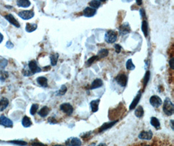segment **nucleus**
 <instances>
[{
    "label": "nucleus",
    "mask_w": 174,
    "mask_h": 146,
    "mask_svg": "<svg viewBox=\"0 0 174 146\" xmlns=\"http://www.w3.org/2000/svg\"><path fill=\"white\" fill-rule=\"evenodd\" d=\"M163 112L167 116H172L174 112V105L170 98H166L163 105Z\"/></svg>",
    "instance_id": "nucleus-1"
},
{
    "label": "nucleus",
    "mask_w": 174,
    "mask_h": 146,
    "mask_svg": "<svg viewBox=\"0 0 174 146\" xmlns=\"http://www.w3.org/2000/svg\"><path fill=\"white\" fill-rule=\"evenodd\" d=\"M117 39V33L114 30H109L105 34V40L108 44L115 42Z\"/></svg>",
    "instance_id": "nucleus-2"
},
{
    "label": "nucleus",
    "mask_w": 174,
    "mask_h": 146,
    "mask_svg": "<svg viewBox=\"0 0 174 146\" xmlns=\"http://www.w3.org/2000/svg\"><path fill=\"white\" fill-rule=\"evenodd\" d=\"M28 68H29V70L31 73V74H35L37 73L41 72L42 71L41 68L37 65V63L36 60H33L30 61L29 64H28Z\"/></svg>",
    "instance_id": "nucleus-3"
},
{
    "label": "nucleus",
    "mask_w": 174,
    "mask_h": 146,
    "mask_svg": "<svg viewBox=\"0 0 174 146\" xmlns=\"http://www.w3.org/2000/svg\"><path fill=\"white\" fill-rule=\"evenodd\" d=\"M18 14L21 18L25 20H27L32 18L33 16H34L35 13L33 12V10H22L20 13H18Z\"/></svg>",
    "instance_id": "nucleus-4"
},
{
    "label": "nucleus",
    "mask_w": 174,
    "mask_h": 146,
    "mask_svg": "<svg viewBox=\"0 0 174 146\" xmlns=\"http://www.w3.org/2000/svg\"><path fill=\"white\" fill-rule=\"evenodd\" d=\"M82 141L80 139L76 137H71L65 141V146H81Z\"/></svg>",
    "instance_id": "nucleus-5"
},
{
    "label": "nucleus",
    "mask_w": 174,
    "mask_h": 146,
    "mask_svg": "<svg viewBox=\"0 0 174 146\" xmlns=\"http://www.w3.org/2000/svg\"><path fill=\"white\" fill-rule=\"evenodd\" d=\"M60 109L61 111L63 112L64 113H65L68 116L71 115L74 110V109L73 107H72V106L69 103H65L61 104L60 105Z\"/></svg>",
    "instance_id": "nucleus-6"
},
{
    "label": "nucleus",
    "mask_w": 174,
    "mask_h": 146,
    "mask_svg": "<svg viewBox=\"0 0 174 146\" xmlns=\"http://www.w3.org/2000/svg\"><path fill=\"white\" fill-rule=\"evenodd\" d=\"M115 81L119 85L125 87L127 84V76L124 74H120L115 77Z\"/></svg>",
    "instance_id": "nucleus-7"
},
{
    "label": "nucleus",
    "mask_w": 174,
    "mask_h": 146,
    "mask_svg": "<svg viewBox=\"0 0 174 146\" xmlns=\"http://www.w3.org/2000/svg\"><path fill=\"white\" fill-rule=\"evenodd\" d=\"M150 104L155 108H158L162 104V101L158 95H153L149 99Z\"/></svg>",
    "instance_id": "nucleus-8"
},
{
    "label": "nucleus",
    "mask_w": 174,
    "mask_h": 146,
    "mask_svg": "<svg viewBox=\"0 0 174 146\" xmlns=\"http://www.w3.org/2000/svg\"><path fill=\"white\" fill-rule=\"evenodd\" d=\"M131 26L128 22H125L119 27V31L121 35H125L128 34L131 32Z\"/></svg>",
    "instance_id": "nucleus-9"
},
{
    "label": "nucleus",
    "mask_w": 174,
    "mask_h": 146,
    "mask_svg": "<svg viewBox=\"0 0 174 146\" xmlns=\"http://www.w3.org/2000/svg\"><path fill=\"white\" fill-rule=\"evenodd\" d=\"M153 132L151 130L149 131H142L139 134L138 138L141 140H150L153 138Z\"/></svg>",
    "instance_id": "nucleus-10"
},
{
    "label": "nucleus",
    "mask_w": 174,
    "mask_h": 146,
    "mask_svg": "<svg viewBox=\"0 0 174 146\" xmlns=\"http://www.w3.org/2000/svg\"><path fill=\"white\" fill-rule=\"evenodd\" d=\"M142 92L139 91L138 92V94H136V95L135 96V98H134V99L132 100V102L131 103V104L130 105V106H129V110H133L136 107V106L138 105L140 99L142 98Z\"/></svg>",
    "instance_id": "nucleus-11"
},
{
    "label": "nucleus",
    "mask_w": 174,
    "mask_h": 146,
    "mask_svg": "<svg viewBox=\"0 0 174 146\" xmlns=\"http://www.w3.org/2000/svg\"><path fill=\"white\" fill-rule=\"evenodd\" d=\"M0 125L7 127H12L13 125V123L8 117L3 115L0 117Z\"/></svg>",
    "instance_id": "nucleus-12"
},
{
    "label": "nucleus",
    "mask_w": 174,
    "mask_h": 146,
    "mask_svg": "<svg viewBox=\"0 0 174 146\" xmlns=\"http://www.w3.org/2000/svg\"><path fill=\"white\" fill-rule=\"evenodd\" d=\"M97 13V10L94 9L91 7H87L83 10V14L84 16L87 18L93 17Z\"/></svg>",
    "instance_id": "nucleus-13"
},
{
    "label": "nucleus",
    "mask_w": 174,
    "mask_h": 146,
    "mask_svg": "<svg viewBox=\"0 0 174 146\" xmlns=\"http://www.w3.org/2000/svg\"><path fill=\"white\" fill-rule=\"evenodd\" d=\"M5 18L9 22L10 24H13L14 26L18 27V28H19L20 27V25L19 24V22L18 21V20H16L14 17L13 15H12L11 14H9L7 15H5Z\"/></svg>",
    "instance_id": "nucleus-14"
},
{
    "label": "nucleus",
    "mask_w": 174,
    "mask_h": 146,
    "mask_svg": "<svg viewBox=\"0 0 174 146\" xmlns=\"http://www.w3.org/2000/svg\"><path fill=\"white\" fill-rule=\"evenodd\" d=\"M118 121V120H114V121H111L107 123H104L103 125H101V127L99 128V132H103L104 131L108 130V129H110L111 127H113L115 123Z\"/></svg>",
    "instance_id": "nucleus-15"
},
{
    "label": "nucleus",
    "mask_w": 174,
    "mask_h": 146,
    "mask_svg": "<svg viewBox=\"0 0 174 146\" xmlns=\"http://www.w3.org/2000/svg\"><path fill=\"white\" fill-rule=\"evenodd\" d=\"M103 85V81L101 80L100 79H95L92 82L91 85L90 86V90H94V89L99 88L102 86Z\"/></svg>",
    "instance_id": "nucleus-16"
},
{
    "label": "nucleus",
    "mask_w": 174,
    "mask_h": 146,
    "mask_svg": "<svg viewBox=\"0 0 174 146\" xmlns=\"http://www.w3.org/2000/svg\"><path fill=\"white\" fill-rule=\"evenodd\" d=\"M100 102V101L99 99L93 100V101H91V102L90 106H91V111L93 112H96L98 111Z\"/></svg>",
    "instance_id": "nucleus-17"
},
{
    "label": "nucleus",
    "mask_w": 174,
    "mask_h": 146,
    "mask_svg": "<svg viewBox=\"0 0 174 146\" xmlns=\"http://www.w3.org/2000/svg\"><path fill=\"white\" fill-rule=\"evenodd\" d=\"M37 82L42 87L45 88L48 86V79L45 77H38L37 79Z\"/></svg>",
    "instance_id": "nucleus-18"
},
{
    "label": "nucleus",
    "mask_w": 174,
    "mask_h": 146,
    "mask_svg": "<svg viewBox=\"0 0 174 146\" xmlns=\"http://www.w3.org/2000/svg\"><path fill=\"white\" fill-rule=\"evenodd\" d=\"M49 112H50V109L48 107V106H44L40 110H39V112H38V114L41 117H45L46 116H48V114H49Z\"/></svg>",
    "instance_id": "nucleus-19"
},
{
    "label": "nucleus",
    "mask_w": 174,
    "mask_h": 146,
    "mask_svg": "<svg viewBox=\"0 0 174 146\" xmlns=\"http://www.w3.org/2000/svg\"><path fill=\"white\" fill-rule=\"evenodd\" d=\"M9 102L7 98H3L0 100V111H3L5 110L8 105H9Z\"/></svg>",
    "instance_id": "nucleus-20"
},
{
    "label": "nucleus",
    "mask_w": 174,
    "mask_h": 146,
    "mask_svg": "<svg viewBox=\"0 0 174 146\" xmlns=\"http://www.w3.org/2000/svg\"><path fill=\"white\" fill-rule=\"evenodd\" d=\"M22 124L24 127H30L32 125V121L29 117L26 116L22 119Z\"/></svg>",
    "instance_id": "nucleus-21"
},
{
    "label": "nucleus",
    "mask_w": 174,
    "mask_h": 146,
    "mask_svg": "<svg viewBox=\"0 0 174 146\" xmlns=\"http://www.w3.org/2000/svg\"><path fill=\"white\" fill-rule=\"evenodd\" d=\"M37 29V25L36 24H26V31L28 33H32L35 31Z\"/></svg>",
    "instance_id": "nucleus-22"
},
{
    "label": "nucleus",
    "mask_w": 174,
    "mask_h": 146,
    "mask_svg": "<svg viewBox=\"0 0 174 146\" xmlns=\"http://www.w3.org/2000/svg\"><path fill=\"white\" fill-rule=\"evenodd\" d=\"M150 123H151V125L153 127H154L156 129H159L160 127V123L159 120L155 117H151Z\"/></svg>",
    "instance_id": "nucleus-23"
},
{
    "label": "nucleus",
    "mask_w": 174,
    "mask_h": 146,
    "mask_svg": "<svg viewBox=\"0 0 174 146\" xmlns=\"http://www.w3.org/2000/svg\"><path fill=\"white\" fill-rule=\"evenodd\" d=\"M16 4L18 7L27 8L30 6L31 2L30 1H27V0H20V1H17Z\"/></svg>",
    "instance_id": "nucleus-24"
},
{
    "label": "nucleus",
    "mask_w": 174,
    "mask_h": 146,
    "mask_svg": "<svg viewBox=\"0 0 174 146\" xmlns=\"http://www.w3.org/2000/svg\"><path fill=\"white\" fill-rule=\"evenodd\" d=\"M59 59V54L58 53H54L50 55V63H51V65L54 66H56L58 63V60Z\"/></svg>",
    "instance_id": "nucleus-25"
},
{
    "label": "nucleus",
    "mask_w": 174,
    "mask_h": 146,
    "mask_svg": "<svg viewBox=\"0 0 174 146\" xmlns=\"http://www.w3.org/2000/svg\"><path fill=\"white\" fill-rule=\"evenodd\" d=\"M142 31L145 37L148 35V24L146 20H143L142 23Z\"/></svg>",
    "instance_id": "nucleus-26"
},
{
    "label": "nucleus",
    "mask_w": 174,
    "mask_h": 146,
    "mask_svg": "<svg viewBox=\"0 0 174 146\" xmlns=\"http://www.w3.org/2000/svg\"><path fill=\"white\" fill-rule=\"evenodd\" d=\"M108 55V50L106 49H102L98 52L97 57L99 59H103Z\"/></svg>",
    "instance_id": "nucleus-27"
},
{
    "label": "nucleus",
    "mask_w": 174,
    "mask_h": 146,
    "mask_svg": "<svg viewBox=\"0 0 174 146\" xmlns=\"http://www.w3.org/2000/svg\"><path fill=\"white\" fill-rule=\"evenodd\" d=\"M144 111L143 107L142 106H138L134 112V114L137 117H142L144 116Z\"/></svg>",
    "instance_id": "nucleus-28"
},
{
    "label": "nucleus",
    "mask_w": 174,
    "mask_h": 146,
    "mask_svg": "<svg viewBox=\"0 0 174 146\" xmlns=\"http://www.w3.org/2000/svg\"><path fill=\"white\" fill-rule=\"evenodd\" d=\"M135 65L133 64V62L131 59H128L126 63V68L128 70H133L135 69Z\"/></svg>",
    "instance_id": "nucleus-29"
},
{
    "label": "nucleus",
    "mask_w": 174,
    "mask_h": 146,
    "mask_svg": "<svg viewBox=\"0 0 174 146\" xmlns=\"http://www.w3.org/2000/svg\"><path fill=\"white\" fill-rule=\"evenodd\" d=\"M103 2H105L104 0H103ZM101 1H91V2H89V5H90L91 7L94 9H97L98 8H99V7L100 6V5H101Z\"/></svg>",
    "instance_id": "nucleus-30"
},
{
    "label": "nucleus",
    "mask_w": 174,
    "mask_h": 146,
    "mask_svg": "<svg viewBox=\"0 0 174 146\" xmlns=\"http://www.w3.org/2000/svg\"><path fill=\"white\" fill-rule=\"evenodd\" d=\"M67 91V86L65 85H61L60 89L59 90L56 92V95H63L66 94Z\"/></svg>",
    "instance_id": "nucleus-31"
},
{
    "label": "nucleus",
    "mask_w": 174,
    "mask_h": 146,
    "mask_svg": "<svg viewBox=\"0 0 174 146\" xmlns=\"http://www.w3.org/2000/svg\"><path fill=\"white\" fill-rule=\"evenodd\" d=\"M149 78H150V71H146V73H145V75H144V77L143 79V83L145 87L148 85V83L149 81Z\"/></svg>",
    "instance_id": "nucleus-32"
},
{
    "label": "nucleus",
    "mask_w": 174,
    "mask_h": 146,
    "mask_svg": "<svg viewBox=\"0 0 174 146\" xmlns=\"http://www.w3.org/2000/svg\"><path fill=\"white\" fill-rule=\"evenodd\" d=\"M99 60V58H98V57L96 55V56H93V57H91V58H89L88 60H87V63H86V65L87 66H91L95 61H96V60Z\"/></svg>",
    "instance_id": "nucleus-33"
},
{
    "label": "nucleus",
    "mask_w": 174,
    "mask_h": 146,
    "mask_svg": "<svg viewBox=\"0 0 174 146\" xmlns=\"http://www.w3.org/2000/svg\"><path fill=\"white\" fill-rule=\"evenodd\" d=\"M38 109V104H33L31 107L30 109V114L31 115H35Z\"/></svg>",
    "instance_id": "nucleus-34"
},
{
    "label": "nucleus",
    "mask_w": 174,
    "mask_h": 146,
    "mask_svg": "<svg viewBox=\"0 0 174 146\" xmlns=\"http://www.w3.org/2000/svg\"><path fill=\"white\" fill-rule=\"evenodd\" d=\"M8 62L6 59H2L0 60V71H2V70L5 68V67L7 65Z\"/></svg>",
    "instance_id": "nucleus-35"
},
{
    "label": "nucleus",
    "mask_w": 174,
    "mask_h": 146,
    "mask_svg": "<svg viewBox=\"0 0 174 146\" xmlns=\"http://www.w3.org/2000/svg\"><path fill=\"white\" fill-rule=\"evenodd\" d=\"M0 75H0V79L2 81L6 79L9 76V74L7 71H0Z\"/></svg>",
    "instance_id": "nucleus-36"
},
{
    "label": "nucleus",
    "mask_w": 174,
    "mask_h": 146,
    "mask_svg": "<svg viewBox=\"0 0 174 146\" xmlns=\"http://www.w3.org/2000/svg\"><path fill=\"white\" fill-rule=\"evenodd\" d=\"M12 144H16V145H21V146H24L27 145V142L22 141V140H13V141L11 142Z\"/></svg>",
    "instance_id": "nucleus-37"
},
{
    "label": "nucleus",
    "mask_w": 174,
    "mask_h": 146,
    "mask_svg": "<svg viewBox=\"0 0 174 146\" xmlns=\"http://www.w3.org/2000/svg\"><path fill=\"white\" fill-rule=\"evenodd\" d=\"M115 49V52L117 53H119L121 51V46H120L119 44H115L114 46Z\"/></svg>",
    "instance_id": "nucleus-38"
},
{
    "label": "nucleus",
    "mask_w": 174,
    "mask_h": 146,
    "mask_svg": "<svg viewBox=\"0 0 174 146\" xmlns=\"http://www.w3.org/2000/svg\"><path fill=\"white\" fill-rule=\"evenodd\" d=\"M169 65L170 68L173 70L174 69V58L172 57L171 59L169 60Z\"/></svg>",
    "instance_id": "nucleus-39"
},
{
    "label": "nucleus",
    "mask_w": 174,
    "mask_h": 146,
    "mask_svg": "<svg viewBox=\"0 0 174 146\" xmlns=\"http://www.w3.org/2000/svg\"><path fill=\"white\" fill-rule=\"evenodd\" d=\"M32 146H47L46 145H44V144L41 143V142H33L31 144Z\"/></svg>",
    "instance_id": "nucleus-40"
},
{
    "label": "nucleus",
    "mask_w": 174,
    "mask_h": 146,
    "mask_svg": "<svg viewBox=\"0 0 174 146\" xmlns=\"http://www.w3.org/2000/svg\"><path fill=\"white\" fill-rule=\"evenodd\" d=\"M48 122L50 123H51V124H54V123H57V121H56V120L54 118V117H50V118H48Z\"/></svg>",
    "instance_id": "nucleus-41"
},
{
    "label": "nucleus",
    "mask_w": 174,
    "mask_h": 146,
    "mask_svg": "<svg viewBox=\"0 0 174 146\" xmlns=\"http://www.w3.org/2000/svg\"><path fill=\"white\" fill-rule=\"evenodd\" d=\"M6 47L7 48H9V49H11V48H13V47H14V45H13V44L11 42H10V41H8L7 42V44H6Z\"/></svg>",
    "instance_id": "nucleus-42"
},
{
    "label": "nucleus",
    "mask_w": 174,
    "mask_h": 146,
    "mask_svg": "<svg viewBox=\"0 0 174 146\" xmlns=\"http://www.w3.org/2000/svg\"><path fill=\"white\" fill-rule=\"evenodd\" d=\"M140 14H141L142 16V17H144V18H146V16H145V10L144 9H141L140 10Z\"/></svg>",
    "instance_id": "nucleus-43"
},
{
    "label": "nucleus",
    "mask_w": 174,
    "mask_h": 146,
    "mask_svg": "<svg viewBox=\"0 0 174 146\" xmlns=\"http://www.w3.org/2000/svg\"><path fill=\"white\" fill-rule=\"evenodd\" d=\"M3 40V36L1 33H0V43H2Z\"/></svg>",
    "instance_id": "nucleus-44"
},
{
    "label": "nucleus",
    "mask_w": 174,
    "mask_h": 146,
    "mask_svg": "<svg viewBox=\"0 0 174 146\" xmlns=\"http://www.w3.org/2000/svg\"><path fill=\"white\" fill-rule=\"evenodd\" d=\"M170 125H171V127L172 130H173V120H171L170 121Z\"/></svg>",
    "instance_id": "nucleus-45"
},
{
    "label": "nucleus",
    "mask_w": 174,
    "mask_h": 146,
    "mask_svg": "<svg viewBox=\"0 0 174 146\" xmlns=\"http://www.w3.org/2000/svg\"><path fill=\"white\" fill-rule=\"evenodd\" d=\"M136 3L138 5H141L142 4V2L141 1V0H137L136 1Z\"/></svg>",
    "instance_id": "nucleus-46"
},
{
    "label": "nucleus",
    "mask_w": 174,
    "mask_h": 146,
    "mask_svg": "<svg viewBox=\"0 0 174 146\" xmlns=\"http://www.w3.org/2000/svg\"><path fill=\"white\" fill-rule=\"evenodd\" d=\"M97 146H108L107 145H106V144H104V143H101L100 144H99Z\"/></svg>",
    "instance_id": "nucleus-47"
},
{
    "label": "nucleus",
    "mask_w": 174,
    "mask_h": 146,
    "mask_svg": "<svg viewBox=\"0 0 174 146\" xmlns=\"http://www.w3.org/2000/svg\"><path fill=\"white\" fill-rule=\"evenodd\" d=\"M53 146H65V145H53Z\"/></svg>",
    "instance_id": "nucleus-48"
},
{
    "label": "nucleus",
    "mask_w": 174,
    "mask_h": 146,
    "mask_svg": "<svg viewBox=\"0 0 174 146\" xmlns=\"http://www.w3.org/2000/svg\"><path fill=\"white\" fill-rule=\"evenodd\" d=\"M143 146H151V145H143Z\"/></svg>",
    "instance_id": "nucleus-49"
}]
</instances>
